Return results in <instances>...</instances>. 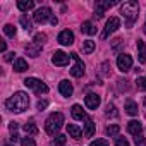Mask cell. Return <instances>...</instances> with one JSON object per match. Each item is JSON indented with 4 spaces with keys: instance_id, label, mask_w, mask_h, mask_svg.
I'll return each mask as SVG.
<instances>
[{
    "instance_id": "cell-1",
    "label": "cell",
    "mask_w": 146,
    "mask_h": 146,
    "mask_svg": "<svg viewBox=\"0 0 146 146\" xmlns=\"http://www.w3.org/2000/svg\"><path fill=\"white\" fill-rule=\"evenodd\" d=\"M28 107H29V96L24 91H17L5 100V108L14 113H23L24 110H28Z\"/></svg>"
},
{
    "instance_id": "cell-2",
    "label": "cell",
    "mask_w": 146,
    "mask_h": 146,
    "mask_svg": "<svg viewBox=\"0 0 146 146\" xmlns=\"http://www.w3.org/2000/svg\"><path fill=\"white\" fill-rule=\"evenodd\" d=\"M120 14L125 21V28H132V24L137 21V16H139V5L137 2H124L120 5Z\"/></svg>"
},
{
    "instance_id": "cell-3",
    "label": "cell",
    "mask_w": 146,
    "mask_h": 146,
    "mask_svg": "<svg viewBox=\"0 0 146 146\" xmlns=\"http://www.w3.org/2000/svg\"><path fill=\"white\" fill-rule=\"evenodd\" d=\"M62 124H64V113L53 112V113H50L48 119L45 120V131H46L50 136H55V134L60 131Z\"/></svg>"
},
{
    "instance_id": "cell-4",
    "label": "cell",
    "mask_w": 146,
    "mask_h": 146,
    "mask_svg": "<svg viewBox=\"0 0 146 146\" xmlns=\"http://www.w3.org/2000/svg\"><path fill=\"white\" fill-rule=\"evenodd\" d=\"M33 19L38 24H43V23L50 21L52 26H57V23H58V19L52 14V9L50 7H40V9H36V12L33 14Z\"/></svg>"
},
{
    "instance_id": "cell-5",
    "label": "cell",
    "mask_w": 146,
    "mask_h": 146,
    "mask_svg": "<svg viewBox=\"0 0 146 146\" xmlns=\"http://www.w3.org/2000/svg\"><path fill=\"white\" fill-rule=\"evenodd\" d=\"M24 86L29 88V90H33L36 95H41V93H46L48 91V86L45 83H41L40 79H36V78H26L24 79Z\"/></svg>"
},
{
    "instance_id": "cell-6",
    "label": "cell",
    "mask_w": 146,
    "mask_h": 146,
    "mask_svg": "<svg viewBox=\"0 0 146 146\" xmlns=\"http://www.w3.org/2000/svg\"><path fill=\"white\" fill-rule=\"evenodd\" d=\"M70 57L74 58V65H72L70 69V76H74V78H81L84 74V62L81 60V57L74 52V53H70Z\"/></svg>"
},
{
    "instance_id": "cell-7",
    "label": "cell",
    "mask_w": 146,
    "mask_h": 146,
    "mask_svg": "<svg viewBox=\"0 0 146 146\" xmlns=\"http://www.w3.org/2000/svg\"><path fill=\"white\" fill-rule=\"evenodd\" d=\"M120 28V19L119 17H110L108 21H107V24H105V29H103V33H102V38L105 40V38H108L112 33H115L117 29Z\"/></svg>"
},
{
    "instance_id": "cell-8",
    "label": "cell",
    "mask_w": 146,
    "mask_h": 146,
    "mask_svg": "<svg viewBox=\"0 0 146 146\" xmlns=\"http://www.w3.org/2000/svg\"><path fill=\"white\" fill-rule=\"evenodd\" d=\"M117 67H119V70H122V72L131 70V67H132V57L127 55V53H120V55L117 57Z\"/></svg>"
},
{
    "instance_id": "cell-9",
    "label": "cell",
    "mask_w": 146,
    "mask_h": 146,
    "mask_svg": "<svg viewBox=\"0 0 146 146\" xmlns=\"http://www.w3.org/2000/svg\"><path fill=\"white\" fill-rule=\"evenodd\" d=\"M69 58H70L69 53H65V52H62V50H57V52L53 53V57H52V62H53V65H57V67H64V65L69 64Z\"/></svg>"
},
{
    "instance_id": "cell-10",
    "label": "cell",
    "mask_w": 146,
    "mask_h": 146,
    "mask_svg": "<svg viewBox=\"0 0 146 146\" xmlns=\"http://www.w3.org/2000/svg\"><path fill=\"white\" fill-rule=\"evenodd\" d=\"M113 5H115V2H105V0H96V5H95V17H96V19L103 17V12H105L107 9H110V7H113Z\"/></svg>"
},
{
    "instance_id": "cell-11",
    "label": "cell",
    "mask_w": 146,
    "mask_h": 146,
    "mask_svg": "<svg viewBox=\"0 0 146 146\" xmlns=\"http://www.w3.org/2000/svg\"><path fill=\"white\" fill-rule=\"evenodd\" d=\"M58 43L60 45H64V46H69V45H72L74 43V33H72L70 29H64V31H60V35H58Z\"/></svg>"
},
{
    "instance_id": "cell-12",
    "label": "cell",
    "mask_w": 146,
    "mask_h": 146,
    "mask_svg": "<svg viewBox=\"0 0 146 146\" xmlns=\"http://www.w3.org/2000/svg\"><path fill=\"white\" fill-rule=\"evenodd\" d=\"M84 103H86V107H88L90 110H96V108L100 107V103H102V98H100L96 93H90V95L84 98Z\"/></svg>"
},
{
    "instance_id": "cell-13",
    "label": "cell",
    "mask_w": 146,
    "mask_h": 146,
    "mask_svg": "<svg viewBox=\"0 0 146 146\" xmlns=\"http://www.w3.org/2000/svg\"><path fill=\"white\" fill-rule=\"evenodd\" d=\"M58 91H60L62 96H72L74 88H72V84H70L67 79H64V81H60V84H58Z\"/></svg>"
},
{
    "instance_id": "cell-14",
    "label": "cell",
    "mask_w": 146,
    "mask_h": 146,
    "mask_svg": "<svg viewBox=\"0 0 146 146\" xmlns=\"http://www.w3.org/2000/svg\"><path fill=\"white\" fill-rule=\"evenodd\" d=\"M70 115L74 117L76 120H86V119H88V115H86V112L83 110L81 105H72V108H70Z\"/></svg>"
},
{
    "instance_id": "cell-15",
    "label": "cell",
    "mask_w": 146,
    "mask_h": 146,
    "mask_svg": "<svg viewBox=\"0 0 146 146\" xmlns=\"http://www.w3.org/2000/svg\"><path fill=\"white\" fill-rule=\"evenodd\" d=\"M67 132H69L70 137H74V139H81L83 134H84L83 129L79 125H76V124H67Z\"/></svg>"
},
{
    "instance_id": "cell-16",
    "label": "cell",
    "mask_w": 146,
    "mask_h": 146,
    "mask_svg": "<svg viewBox=\"0 0 146 146\" xmlns=\"http://www.w3.org/2000/svg\"><path fill=\"white\" fill-rule=\"evenodd\" d=\"M141 131H143V124H141L139 120H131V122L127 124V132H129V134H132V136H139Z\"/></svg>"
},
{
    "instance_id": "cell-17",
    "label": "cell",
    "mask_w": 146,
    "mask_h": 146,
    "mask_svg": "<svg viewBox=\"0 0 146 146\" xmlns=\"http://www.w3.org/2000/svg\"><path fill=\"white\" fill-rule=\"evenodd\" d=\"M137 57L141 64H146V43L143 40H137Z\"/></svg>"
},
{
    "instance_id": "cell-18",
    "label": "cell",
    "mask_w": 146,
    "mask_h": 146,
    "mask_svg": "<svg viewBox=\"0 0 146 146\" xmlns=\"http://www.w3.org/2000/svg\"><path fill=\"white\" fill-rule=\"evenodd\" d=\"M26 53H28L29 57H38V55L41 53V46L36 45V43H28V45H26Z\"/></svg>"
},
{
    "instance_id": "cell-19",
    "label": "cell",
    "mask_w": 146,
    "mask_h": 146,
    "mask_svg": "<svg viewBox=\"0 0 146 146\" xmlns=\"http://www.w3.org/2000/svg\"><path fill=\"white\" fill-rule=\"evenodd\" d=\"M81 31L84 33V35H95L96 33V28H95V24L91 23V21H84L83 24H81Z\"/></svg>"
},
{
    "instance_id": "cell-20",
    "label": "cell",
    "mask_w": 146,
    "mask_h": 146,
    "mask_svg": "<svg viewBox=\"0 0 146 146\" xmlns=\"http://www.w3.org/2000/svg\"><path fill=\"white\" fill-rule=\"evenodd\" d=\"M33 7H35V2H33V0H19V2H17V9L23 11V12H28V11H31Z\"/></svg>"
},
{
    "instance_id": "cell-21",
    "label": "cell",
    "mask_w": 146,
    "mask_h": 146,
    "mask_svg": "<svg viewBox=\"0 0 146 146\" xmlns=\"http://www.w3.org/2000/svg\"><path fill=\"white\" fill-rule=\"evenodd\" d=\"M26 69H28V62H26L24 58H16V60H14V70L24 72Z\"/></svg>"
},
{
    "instance_id": "cell-22",
    "label": "cell",
    "mask_w": 146,
    "mask_h": 146,
    "mask_svg": "<svg viewBox=\"0 0 146 146\" xmlns=\"http://www.w3.org/2000/svg\"><path fill=\"white\" fill-rule=\"evenodd\" d=\"M125 112L129 115H137V103L132 102V100H127L125 102Z\"/></svg>"
},
{
    "instance_id": "cell-23",
    "label": "cell",
    "mask_w": 146,
    "mask_h": 146,
    "mask_svg": "<svg viewBox=\"0 0 146 146\" xmlns=\"http://www.w3.org/2000/svg\"><path fill=\"white\" fill-rule=\"evenodd\" d=\"M93 132H95V124H93L91 119H86V124H84V136H86V137H91Z\"/></svg>"
},
{
    "instance_id": "cell-24",
    "label": "cell",
    "mask_w": 146,
    "mask_h": 146,
    "mask_svg": "<svg viewBox=\"0 0 146 146\" xmlns=\"http://www.w3.org/2000/svg\"><path fill=\"white\" fill-rule=\"evenodd\" d=\"M24 131H26L28 136H35V134H38V127L33 124V120L28 122V124H24Z\"/></svg>"
},
{
    "instance_id": "cell-25",
    "label": "cell",
    "mask_w": 146,
    "mask_h": 146,
    "mask_svg": "<svg viewBox=\"0 0 146 146\" xmlns=\"http://www.w3.org/2000/svg\"><path fill=\"white\" fill-rule=\"evenodd\" d=\"M4 33H5L9 38H14V36H16V33H17V29H16V26H14V24H5V26H4Z\"/></svg>"
},
{
    "instance_id": "cell-26",
    "label": "cell",
    "mask_w": 146,
    "mask_h": 146,
    "mask_svg": "<svg viewBox=\"0 0 146 146\" xmlns=\"http://www.w3.org/2000/svg\"><path fill=\"white\" fill-rule=\"evenodd\" d=\"M19 21H21V24L24 26V29H26V31H31V29H33V23H31V19H29L28 16H21V19H19Z\"/></svg>"
},
{
    "instance_id": "cell-27",
    "label": "cell",
    "mask_w": 146,
    "mask_h": 146,
    "mask_svg": "<svg viewBox=\"0 0 146 146\" xmlns=\"http://www.w3.org/2000/svg\"><path fill=\"white\" fill-rule=\"evenodd\" d=\"M45 41H46V35H45V33H36L35 38H33V43H36V45H40V46H41Z\"/></svg>"
},
{
    "instance_id": "cell-28",
    "label": "cell",
    "mask_w": 146,
    "mask_h": 146,
    "mask_svg": "<svg viewBox=\"0 0 146 146\" xmlns=\"http://www.w3.org/2000/svg\"><path fill=\"white\" fill-rule=\"evenodd\" d=\"M105 115H107V117H117V115H119V112H117V108H115L113 103H108V105H107V112H105Z\"/></svg>"
},
{
    "instance_id": "cell-29",
    "label": "cell",
    "mask_w": 146,
    "mask_h": 146,
    "mask_svg": "<svg viewBox=\"0 0 146 146\" xmlns=\"http://www.w3.org/2000/svg\"><path fill=\"white\" fill-rule=\"evenodd\" d=\"M83 50H84L86 53H91V52L95 50V41H93V40H86V41L83 43Z\"/></svg>"
},
{
    "instance_id": "cell-30",
    "label": "cell",
    "mask_w": 146,
    "mask_h": 146,
    "mask_svg": "<svg viewBox=\"0 0 146 146\" xmlns=\"http://www.w3.org/2000/svg\"><path fill=\"white\" fill-rule=\"evenodd\" d=\"M119 131H120V127H119L117 124H112V125L107 127V134H108V136H117Z\"/></svg>"
},
{
    "instance_id": "cell-31",
    "label": "cell",
    "mask_w": 146,
    "mask_h": 146,
    "mask_svg": "<svg viewBox=\"0 0 146 146\" xmlns=\"http://www.w3.org/2000/svg\"><path fill=\"white\" fill-rule=\"evenodd\" d=\"M65 144V136H62V134H58L53 141H52V146H64Z\"/></svg>"
},
{
    "instance_id": "cell-32",
    "label": "cell",
    "mask_w": 146,
    "mask_h": 146,
    "mask_svg": "<svg viewBox=\"0 0 146 146\" xmlns=\"http://www.w3.org/2000/svg\"><path fill=\"white\" fill-rule=\"evenodd\" d=\"M21 144H23V146H36V141H35L33 137L26 136V137H23V139H21Z\"/></svg>"
},
{
    "instance_id": "cell-33",
    "label": "cell",
    "mask_w": 146,
    "mask_h": 146,
    "mask_svg": "<svg viewBox=\"0 0 146 146\" xmlns=\"http://www.w3.org/2000/svg\"><path fill=\"white\" fill-rule=\"evenodd\" d=\"M137 90H141V91H146V76H143V78H137Z\"/></svg>"
},
{
    "instance_id": "cell-34",
    "label": "cell",
    "mask_w": 146,
    "mask_h": 146,
    "mask_svg": "<svg viewBox=\"0 0 146 146\" xmlns=\"http://www.w3.org/2000/svg\"><path fill=\"white\" fill-rule=\"evenodd\" d=\"M117 83H119V90H120V91H127V90H129V84H127L129 81H127V79H119Z\"/></svg>"
},
{
    "instance_id": "cell-35",
    "label": "cell",
    "mask_w": 146,
    "mask_h": 146,
    "mask_svg": "<svg viewBox=\"0 0 146 146\" xmlns=\"http://www.w3.org/2000/svg\"><path fill=\"white\" fill-rule=\"evenodd\" d=\"M90 146H108V141L107 139H95V141H91Z\"/></svg>"
},
{
    "instance_id": "cell-36",
    "label": "cell",
    "mask_w": 146,
    "mask_h": 146,
    "mask_svg": "<svg viewBox=\"0 0 146 146\" xmlns=\"http://www.w3.org/2000/svg\"><path fill=\"white\" fill-rule=\"evenodd\" d=\"M122 43H124V41H122L120 38H115V40L112 41V48H113V52H119V48H120Z\"/></svg>"
},
{
    "instance_id": "cell-37",
    "label": "cell",
    "mask_w": 146,
    "mask_h": 146,
    "mask_svg": "<svg viewBox=\"0 0 146 146\" xmlns=\"http://www.w3.org/2000/svg\"><path fill=\"white\" fill-rule=\"evenodd\" d=\"M115 146H129V141H127L125 137H117Z\"/></svg>"
},
{
    "instance_id": "cell-38",
    "label": "cell",
    "mask_w": 146,
    "mask_h": 146,
    "mask_svg": "<svg viewBox=\"0 0 146 146\" xmlns=\"http://www.w3.org/2000/svg\"><path fill=\"white\" fill-rule=\"evenodd\" d=\"M134 141H136V144H137V146H146V141H144V137H143L141 134H139V136H136V137H134Z\"/></svg>"
},
{
    "instance_id": "cell-39",
    "label": "cell",
    "mask_w": 146,
    "mask_h": 146,
    "mask_svg": "<svg viewBox=\"0 0 146 146\" xmlns=\"http://www.w3.org/2000/svg\"><path fill=\"white\" fill-rule=\"evenodd\" d=\"M36 107H38V110H43V108H46V107H48V102H46V100H40Z\"/></svg>"
},
{
    "instance_id": "cell-40",
    "label": "cell",
    "mask_w": 146,
    "mask_h": 146,
    "mask_svg": "<svg viewBox=\"0 0 146 146\" xmlns=\"http://www.w3.org/2000/svg\"><path fill=\"white\" fill-rule=\"evenodd\" d=\"M17 127H19V125H17V122H14V120H12V122H9V129H11V132H16V131H17Z\"/></svg>"
},
{
    "instance_id": "cell-41",
    "label": "cell",
    "mask_w": 146,
    "mask_h": 146,
    "mask_svg": "<svg viewBox=\"0 0 146 146\" xmlns=\"http://www.w3.org/2000/svg\"><path fill=\"white\" fill-rule=\"evenodd\" d=\"M14 55H16L14 52H9V53H5V60H7V62H12V60H14Z\"/></svg>"
},
{
    "instance_id": "cell-42",
    "label": "cell",
    "mask_w": 146,
    "mask_h": 146,
    "mask_svg": "<svg viewBox=\"0 0 146 146\" xmlns=\"http://www.w3.org/2000/svg\"><path fill=\"white\" fill-rule=\"evenodd\" d=\"M11 141H12V144H16V143L19 141V136H17L16 132H12V136H11Z\"/></svg>"
},
{
    "instance_id": "cell-43",
    "label": "cell",
    "mask_w": 146,
    "mask_h": 146,
    "mask_svg": "<svg viewBox=\"0 0 146 146\" xmlns=\"http://www.w3.org/2000/svg\"><path fill=\"white\" fill-rule=\"evenodd\" d=\"M5 48H7V43L2 41V43H0V52H5Z\"/></svg>"
},
{
    "instance_id": "cell-44",
    "label": "cell",
    "mask_w": 146,
    "mask_h": 146,
    "mask_svg": "<svg viewBox=\"0 0 146 146\" xmlns=\"http://www.w3.org/2000/svg\"><path fill=\"white\" fill-rule=\"evenodd\" d=\"M143 28H144V33H146V23H144V26H143Z\"/></svg>"
},
{
    "instance_id": "cell-45",
    "label": "cell",
    "mask_w": 146,
    "mask_h": 146,
    "mask_svg": "<svg viewBox=\"0 0 146 146\" xmlns=\"http://www.w3.org/2000/svg\"><path fill=\"white\" fill-rule=\"evenodd\" d=\"M4 146H14V144H4Z\"/></svg>"
},
{
    "instance_id": "cell-46",
    "label": "cell",
    "mask_w": 146,
    "mask_h": 146,
    "mask_svg": "<svg viewBox=\"0 0 146 146\" xmlns=\"http://www.w3.org/2000/svg\"><path fill=\"white\" fill-rule=\"evenodd\" d=\"M144 105H146V98H144Z\"/></svg>"
}]
</instances>
